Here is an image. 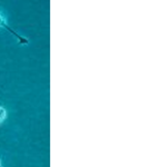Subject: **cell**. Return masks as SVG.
<instances>
[{
    "mask_svg": "<svg viewBox=\"0 0 167 167\" xmlns=\"http://www.w3.org/2000/svg\"><path fill=\"white\" fill-rule=\"evenodd\" d=\"M0 27H2V28L7 29V30H8L10 33H12V35H13L14 37H16V38H17L18 40H19V42H20V43H24V45H26V43H28V42H29L28 40H27V38H25V37L20 36L19 33H17L16 31L13 30V29H11V28L9 27V26H8V25H7L6 22H5V20H3V18H2L1 16H0Z\"/></svg>",
    "mask_w": 167,
    "mask_h": 167,
    "instance_id": "1",
    "label": "cell"
},
{
    "mask_svg": "<svg viewBox=\"0 0 167 167\" xmlns=\"http://www.w3.org/2000/svg\"><path fill=\"white\" fill-rule=\"evenodd\" d=\"M5 117H6V110H5V108L0 107V121L3 120V118Z\"/></svg>",
    "mask_w": 167,
    "mask_h": 167,
    "instance_id": "2",
    "label": "cell"
},
{
    "mask_svg": "<svg viewBox=\"0 0 167 167\" xmlns=\"http://www.w3.org/2000/svg\"><path fill=\"white\" fill-rule=\"evenodd\" d=\"M0 167H2V165H1V158H0Z\"/></svg>",
    "mask_w": 167,
    "mask_h": 167,
    "instance_id": "3",
    "label": "cell"
}]
</instances>
